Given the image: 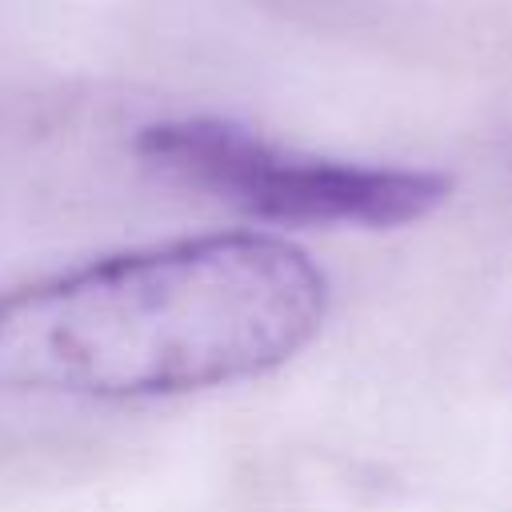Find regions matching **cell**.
<instances>
[{
    "label": "cell",
    "instance_id": "cell-1",
    "mask_svg": "<svg viewBox=\"0 0 512 512\" xmlns=\"http://www.w3.org/2000/svg\"><path fill=\"white\" fill-rule=\"evenodd\" d=\"M328 280L268 232L100 256L0 296V392L152 400L288 364L324 324Z\"/></svg>",
    "mask_w": 512,
    "mask_h": 512
},
{
    "label": "cell",
    "instance_id": "cell-2",
    "mask_svg": "<svg viewBox=\"0 0 512 512\" xmlns=\"http://www.w3.org/2000/svg\"><path fill=\"white\" fill-rule=\"evenodd\" d=\"M136 152L152 168L276 224L400 228L440 208L452 192L444 172L284 152L220 116L156 120L140 128Z\"/></svg>",
    "mask_w": 512,
    "mask_h": 512
}]
</instances>
